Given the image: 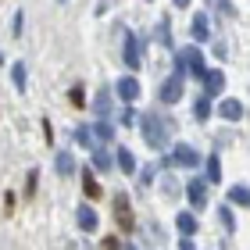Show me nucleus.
<instances>
[{
    "instance_id": "1",
    "label": "nucleus",
    "mask_w": 250,
    "mask_h": 250,
    "mask_svg": "<svg viewBox=\"0 0 250 250\" xmlns=\"http://www.w3.org/2000/svg\"><path fill=\"white\" fill-rule=\"evenodd\" d=\"M172 129H175V122L154 115V111L140 118V132H143V140H146V146H150V150H165L168 140H172Z\"/></svg>"
},
{
    "instance_id": "2",
    "label": "nucleus",
    "mask_w": 250,
    "mask_h": 250,
    "mask_svg": "<svg viewBox=\"0 0 250 250\" xmlns=\"http://www.w3.org/2000/svg\"><path fill=\"white\" fill-rule=\"evenodd\" d=\"M175 68H179V75H197V79H204L208 64H204L200 47H183V50L175 54Z\"/></svg>"
},
{
    "instance_id": "3",
    "label": "nucleus",
    "mask_w": 250,
    "mask_h": 250,
    "mask_svg": "<svg viewBox=\"0 0 250 250\" xmlns=\"http://www.w3.org/2000/svg\"><path fill=\"white\" fill-rule=\"evenodd\" d=\"M122 58H125V68H129V72H136V68H140L143 47H140V36H136V32H125V43H122Z\"/></svg>"
},
{
    "instance_id": "4",
    "label": "nucleus",
    "mask_w": 250,
    "mask_h": 250,
    "mask_svg": "<svg viewBox=\"0 0 250 250\" xmlns=\"http://www.w3.org/2000/svg\"><path fill=\"white\" fill-rule=\"evenodd\" d=\"M183 79L186 75H172V79H165L161 83V89H157V97H161V104H179V100H183Z\"/></svg>"
},
{
    "instance_id": "5",
    "label": "nucleus",
    "mask_w": 250,
    "mask_h": 250,
    "mask_svg": "<svg viewBox=\"0 0 250 250\" xmlns=\"http://www.w3.org/2000/svg\"><path fill=\"white\" fill-rule=\"evenodd\" d=\"M168 161L179 165V168H197V165H200V154L193 150L189 143H175V146H172V157H168Z\"/></svg>"
},
{
    "instance_id": "6",
    "label": "nucleus",
    "mask_w": 250,
    "mask_h": 250,
    "mask_svg": "<svg viewBox=\"0 0 250 250\" xmlns=\"http://www.w3.org/2000/svg\"><path fill=\"white\" fill-rule=\"evenodd\" d=\"M186 197L193 204V211H204L208 208V179H189L186 183Z\"/></svg>"
},
{
    "instance_id": "7",
    "label": "nucleus",
    "mask_w": 250,
    "mask_h": 250,
    "mask_svg": "<svg viewBox=\"0 0 250 250\" xmlns=\"http://www.w3.org/2000/svg\"><path fill=\"white\" fill-rule=\"evenodd\" d=\"M115 93L122 97V104H132V100H140V93H143V89H140V79H136V75H122L118 83H115Z\"/></svg>"
},
{
    "instance_id": "8",
    "label": "nucleus",
    "mask_w": 250,
    "mask_h": 250,
    "mask_svg": "<svg viewBox=\"0 0 250 250\" xmlns=\"http://www.w3.org/2000/svg\"><path fill=\"white\" fill-rule=\"evenodd\" d=\"M225 89V75L218 68H211V72H204V97H222Z\"/></svg>"
},
{
    "instance_id": "9",
    "label": "nucleus",
    "mask_w": 250,
    "mask_h": 250,
    "mask_svg": "<svg viewBox=\"0 0 250 250\" xmlns=\"http://www.w3.org/2000/svg\"><path fill=\"white\" fill-rule=\"evenodd\" d=\"M115 218H118V225L132 229V211H129V197L125 193H115Z\"/></svg>"
},
{
    "instance_id": "10",
    "label": "nucleus",
    "mask_w": 250,
    "mask_h": 250,
    "mask_svg": "<svg viewBox=\"0 0 250 250\" xmlns=\"http://www.w3.org/2000/svg\"><path fill=\"white\" fill-rule=\"evenodd\" d=\"M193 40L197 43H204V40H211V21H208V15H204V11H197V15H193Z\"/></svg>"
},
{
    "instance_id": "11",
    "label": "nucleus",
    "mask_w": 250,
    "mask_h": 250,
    "mask_svg": "<svg viewBox=\"0 0 250 250\" xmlns=\"http://www.w3.org/2000/svg\"><path fill=\"white\" fill-rule=\"evenodd\" d=\"M75 222H79V229H83V232H97V211L89 208V204H83V208L75 211Z\"/></svg>"
},
{
    "instance_id": "12",
    "label": "nucleus",
    "mask_w": 250,
    "mask_h": 250,
    "mask_svg": "<svg viewBox=\"0 0 250 250\" xmlns=\"http://www.w3.org/2000/svg\"><path fill=\"white\" fill-rule=\"evenodd\" d=\"M115 165L122 168V172H125V175H132V172H140V168H136V157H132V150H129V146H118V150H115Z\"/></svg>"
},
{
    "instance_id": "13",
    "label": "nucleus",
    "mask_w": 250,
    "mask_h": 250,
    "mask_svg": "<svg viewBox=\"0 0 250 250\" xmlns=\"http://www.w3.org/2000/svg\"><path fill=\"white\" fill-rule=\"evenodd\" d=\"M175 229L183 236H193V232H197V214H193V211H179L175 214Z\"/></svg>"
},
{
    "instance_id": "14",
    "label": "nucleus",
    "mask_w": 250,
    "mask_h": 250,
    "mask_svg": "<svg viewBox=\"0 0 250 250\" xmlns=\"http://www.w3.org/2000/svg\"><path fill=\"white\" fill-rule=\"evenodd\" d=\"M89 129H93V136H97L100 143H111V140H115V125H111L107 118H97L93 125H89Z\"/></svg>"
},
{
    "instance_id": "15",
    "label": "nucleus",
    "mask_w": 250,
    "mask_h": 250,
    "mask_svg": "<svg viewBox=\"0 0 250 250\" xmlns=\"http://www.w3.org/2000/svg\"><path fill=\"white\" fill-rule=\"evenodd\" d=\"M218 115H222L225 122H240V118H243L240 100H222V104H218Z\"/></svg>"
},
{
    "instance_id": "16",
    "label": "nucleus",
    "mask_w": 250,
    "mask_h": 250,
    "mask_svg": "<svg viewBox=\"0 0 250 250\" xmlns=\"http://www.w3.org/2000/svg\"><path fill=\"white\" fill-rule=\"evenodd\" d=\"M229 204H236V208H250V186H232L229 189Z\"/></svg>"
},
{
    "instance_id": "17",
    "label": "nucleus",
    "mask_w": 250,
    "mask_h": 250,
    "mask_svg": "<svg viewBox=\"0 0 250 250\" xmlns=\"http://www.w3.org/2000/svg\"><path fill=\"white\" fill-rule=\"evenodd\" d=\"M208 183H211V186H218V183H222V161H218V154H211V157H208Z\"/></svg>"
},
{
    "instance_id": "18",
    "label": "nucleus",
    "mask_w": 250,
    "mask_h": 250,
    "mask_svg": "<svg viewBox=\"0 0 250 250\" xmlns=\"http://www.w3.org/2000/svg\"><path fill=\"white\" fill-rule=\"evenodd\" d=\"M93 111H97V118H107V111H111V97H107V89H100V93H97Z\"/></svg>"
},
{
    "instance_id": "19",
    "label": "nucleus",
    "mask_w": 250,
    "mask_h": 250,
    "mask_svg": "<svg viewBox=\"0 0 250 250\" xmlns=\"http://www.w3.org/2000/svg\"><path fill=\"white\" fill-rule=\"evenodd\" d=\"M111 165H115V161H111V154L100 150V146H93V168H97V172H107Z\"/></svg>"
},
{
    "instance_id": "20",
    "label": "nucleus",
    "mask_w": 250,
    "mask_h": 250,
    "mask_svg": "<svg viewBox=\"0 0 250 250\" xmlns=\"http://www.w3.org/2000/svg\"><path fill=\"white\" fill-rule=\"evenodd\" d=\"M11 79H15V89H18V93H25V64H21V61L11 64Z\"/></svg>"
},
{
    "instance_id": "21",
    "label": "nucleus",
    "mask_w": 250,
    "mask_h": 250,
    "mask_svg": "<svg viewBox=\"0 0 250 250\" xmlns=\"http://www.w3.org/2000/svg\"><path fill=\"white\" fill-rule=\"evenodd\" d=\"M193 115H197V122H208L211 118V97H200L197 104H193Z\"/></svg>"
},
{
    "instance_id": "22",
    "label": "nucleus",
    "mask_w": 250,
    "mask_h": 250,
    "mask_svg": "<svg viewBox=\"0 0 250 250\" xmlns=\"http://www.w3.org/2000/svg\"><path fill=\"white\" fill-rule=\"evenodd\" d=\"M83 189H86V197H100V183L93 179V172H89V168L83 172Z\"/></svg>"
},
{
    "instance_id": "23",
    "label": "nucleus",
    "mask_w": 250,
    "mask_h": 250,
    "mask_svg": "<svg viewBox=\"0 0 250 250\" xmlns=\"http://www.w3.org/2000/svg\"><path fill=\"white\" fill-rule=\"evenodd\" d=\"M218 218H222V225H225V232H236V218H232L229 204H225V208H218Z\"/></svg>"
},
{
    "instance_id": "24",
    "label": "nucleus",
    "mask_w": 250,
    "mask_h": 250,
    "mask_svg": "<svg viewBox=\"0 0 250 250\" xmlns=\"http://www.w3.org/2000/svg\"><path fill=\"white\" fill-rule=\"evenodd\" d=\"M75 143H83V146H93V129H89V125L75 129Z\"/></svg>"
},
{
    "instance_id": "25",
    "label": "nucleus",
    "mask_w": 250,
    "mask_h": 250,
    "mask_svg": "<svg viewBox=\"0 0 250 250\" xmlns=\"http://www.w3.org/2000/svg\"><path fill=\"white\" fill-rule=\"evenodd\" d=\"M72 168H75V157H72V154H58V172L68 175Z\"/></svg>"
},
{
    "instance_id": "26",
    "label": "nucleus",
    "mask_w": 250,
    "mask_h": 250,
    "mask_svg": "<svg viewBox=\"0 0 250 250\" xmlns=\"http://www.w3.org/2000/svg\"><path fill=\"white\" fill-rule=\"evenodd\" d=\"M157 43H165V47H172V40H168V21L157 25Z\"/></svg>"
},
{
    "instance_id": "27",
    "label": "nucleus",
    "mask_w": 250,
    "mask_h": 250,
    "mask_svg": "<svg viewBox=\"0 0 250 250\" xmlns=\"http://www.w3.org/2000/svg\"><path fill=\"white\" fill-rule=\"evenodd\" d=\"M68 97H72V104H75V107H83V104H86V93H83V86H75Z\"/></svg>"
},
{
    "instance_id": "28",
    "label": "nucleus",
    "mask_w": 250,
    "mask_h": 250,
    "mask_svg": "<svg viewBox=\"0 0 250 250\" xmlns=\"http://www.w3.org/2000/svg\"><path fill=\"white\" fill-rule=\"evenodd\" d=\"M140 183H143V186H150V183H154V165L140 168Z\"/></svg>"
},
{
    "instance_id": "29",
    "label": "nucleus",
    "mask_w": 250,
    "mask_h": 250,
    "mask_svg": "<svg viewBox=\"0 0 250 250\" xmlns=\"http://www.w3.org/2000/svg\"><path fill=\"white\" fill-rule=\"evenodd\" d=\"M214 4H218V11H222L225 18H232V15H236V7L229 4V0H214Z\"/></svg>"
},
{
    "instance_id": "30",
    "label": "nucleus",
    "mask_w": 250,
    "mask_h": 250,
    "mask_svg": "<svg viewBox=\"0 0 250 250\" xmlns=\"http://www.w3.org/2000/svg\"><path fill=\"white\" fill-rule=\"evenodd\" d=\"M132 122H136V115H132L129 107H125V111H122V125H132Z\"/></svg>"
},
{
    "instance_id": "31",
    "label": "nucleus",
    "mask_w": 250,
    "mask_h": 250,
    "mask_svg": "<svg viewBox=\"0 0 250 250\" xmlns=\"http://www.w3.org/2000/svg\"><path fill=\"white\" fill-rule=\"evenodd\" d=\"M179 250H197V247H193L189 236H183V240H179Z\"/></svg>"
},
{
    "instance_id": "32",
    "label": "nucleus",
    "mask_w": 250,
    "mask_h": 250,
    "mask_svg": "<svg viewBox=\"0 0 250 250\" xmlns=\"http://www.w3.org/2000/svg\"><path fill=\"white\" fill-rule=\"evenodd\" d=\"M172 4H175V7H189V0H172Z\"/></svg>"
},
{
    "instance_id": "33",
    "label": "nucleus",
    "mask_w": 250,
    "mask_h": 250,
    "mask_svg": "<svg viewBox=\"0 0 250 250\" xmlns=\"http://www.w3.org/2000/svg\"><path fill=\"white\" fill-rule=\"evenodd\" d=\"M61 4H64V0H61Z\"/></svg>"
}]
</instances>
